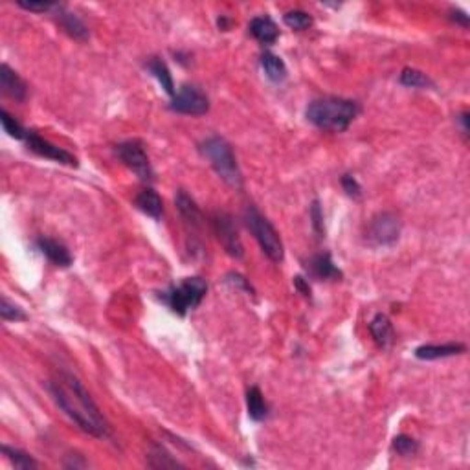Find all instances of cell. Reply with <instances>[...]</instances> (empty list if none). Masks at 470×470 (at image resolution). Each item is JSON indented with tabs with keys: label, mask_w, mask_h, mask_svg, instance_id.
<instances>
[{
	"label": "cell",
	"mask_w": 470,
	"mask_h": 470,
	"mask_svg": "<svg viewBox=\"0 0 470 470\" xmlns=\"http://www.w3.org/2000/svg\"><path fill=\"white\" fill-rule=\"evenodd\" d=\"M58 22L70 37L79 39V41H85V39L89 37V30H86V26L83 24V20L77 19L76 13H70V11H65L59 8Z\"/></svg>",
	"instance_id": "19"
},
{
	"label": "cell",
	"mask_w": 470,
	"mask_h": 470,
	"mask_svg": "<svg viewBox=\"0 0 470 470\" xmlns=\"http://www.w3.org/2000/svg\"><path fill=\"white\" fill-rule=\"evenodd\" d=\"M261 68L265 70L266 77L274 83H281L287 77V67L283 59L270 52H265L261 56Z\"/></svg>",
	"instance_id": "22"
},
{
	"label": "cell",
	"mask_w": 470,
	"mask_h": 470,
	"mask_svg": "<svg viewBox=\"0 0 470 470\" xmlns=\"http://www.w3.org/2000/svg\"><path fill=\"white\" fill-rule=\"evenodd\" d=\"M0 122H2V127H4L6 133L10 134L11 138H15V140H24L26 134H28V131H26V129H24L22 125L8 112V110L4 109L0 110Z\"/></svg>",
	"instance_id": "27"
},
{
	"label": "cell",
	"mask_w": 470,
	"mask_h": 470,
	"mask_svg": "<svg viewBox=\"0 0 470 470\" xmlns=\"http://www.w3.org/2000/svg\"><path fill=\"white\" fill-rule=\"evenodd\" d=\"M169 109L178 115L202 116L209 110V100L204 92L193 85L181 86V91L173 96Z\"/></svg>",
	"instance_id": "9"
},
{
	"label": "cell",
	"mask_w": 470,
	"mask_h": 470,
	"mask_svg": "<svg viewBox=\"0 0 470 470\" xmlns=\"http://www.w3.org/2000/svg\"><path fill=\"white\" fill-rule=\"evenodd\" d=\"M393 450L399 454V456H413V454H417L419 452V443L410 436H397L393 439Z\"/></svg>",
	"instance_id": "29"
},
{
	"label": "cell",
	"mask_w": 470,
	"mask_h": 470,
	"mask_svg": "<svg viewBox=\"0 0 470 470\" xmlns=\"http://www.w3.org/2000/svg\"><path fill=\"white\" fill-rule=\"evenodd\" d=\"M465 344H443V346H421L415 349V356L421 360H437V358H447V356H456L465 353Z\"/></svg>",
	"instance_id": "15"
},
{
	"label": "cell",
	"mask_w": 470,
	"mask_h": 470,
	"mask_svg": "<svg viewBox=\"0 0 470 470\" xmlns=\"http://www.w3.org/2000/svg\"><path fill=\"white\" fill-rule=\"evenodd\" d=\"M248 28H250V34L261 44H266V46L274 44L278 41V37H280V30H278L274 20L270 17H266V15L252 19Z\"/></svg>",
	"instance_id": "14"
},
{
	"label": "cell",
	"mask_w": 470,
	"mask_h": 470,
	"mask_svg": "<svg viewBox=\"0 0 470 470\" xmlns=\"http://www.w3.org/2000/svg\"><path fill=\"white\" fill-rule=\"evenodd\" d=\"M211 228L228 256L235 257V259H241L244 256V248H242L241 237H239L232 215H228L226 211H215L211 215Z\"/></svg>",
	"instance_id": "8"
},
{
	"label": "cell",
	"mask_w": 470,
	"mask_h": 470,
	"mask_svg": "<svg viewBox=\"0 0 470 470\" xmlns=\"http://www.w3.org/2000/svg\"><path fill=\"white\" fill-rule=\"evenodd\" d=\"M307 268L311 270V274L318 280H340L342 278V272L333 263L329 254H320V256H314L309 261Z\"/></svg>",
	"instance_id": "16"
},
{
	"label": "cell",
	"mask_w": 470,
	"mask_h": 470,
	"mask_svg": "<svg viewBox=\"0 0 470 470\" xmlns=\"http://www.w3.org/2000/svg\"><path fill=\"white\" fill-rule=\"evenodd\" d=\"M311 218H313V228L314 232L322 235L323 233V211L320 208L318 200H314L313 206H311Z\"/></svg>",
	"instance_id": "32"
},
{
	"label": "cell",
	"mask_w": 470,
	"mask_h": 470,
	"mask_svg": "<svg viewBox=\"0 0 470 470\" xmlns=\"http://www.w3.org/2000/svg\"><path fill=\"white\" fill-rule=\"evenodd\" d=\"M342 188H344V191H346V193L349 197H353V199H360L362 188H360V184L356 182L355 176L344 175L342 176Z\"/></svg>",
	"instance_id": "31"
},
{
	"label": "cell",
	"mask_w": 470,
	"mask_h": 470,
	"mask_svg": "<svg viewBox=\"0 0 470 470\" xmlns=\"http://www.w3.org/2000/svg\"><path fill=\"white\" fill-rule=\"evenodd\" d=\"M37 247H39V250H41V252H43L44 256H46L48 259L53 263V265L65 266V268H67V266H70L72 261H74V259H72L70 250H68L63 242L56 241V239L41 237L37 241Z\"/></svg>",
	"instance_id": "12"
},
{
	"label": "cell",
	"mask_w": 470,
	"mask_h": 470,
	"mask_svg": "<svg viewBox=\"0 0 470 470\" xmlns=\"http://www.w3.org/2000/svg\"><path fill=\"white\" fill-rule=\"evenodd\" d=\"M360 107L353 100H344V98H322L314 100L307 107V119L311 124L316 125L323 131H333V133H344L353 124V119L358 116Z\"/></svg>",
	"instance_id": "2"
},
{
	"label": "cell",
	"mask_w": 470,
	"mask_h": 470,
	"mask_svg": "<svg viewBox=\"0 0 470 470\" xmlns=\"http://www.w3.org/2000/svg\"><path fill=\"white\" fill-rule=\"evenodd\" d=\"M134 204H136L140 211H143L149 217L157 218V221L162 218V214H164V204H162L160 195L152 188H145L143 191H140L136 199H134Z\"/></svg>",
	"instance_id": "17"
},
{
	"label": "cell",
	"mask_w": 470,
	"mask_h": 470,
	"mask_svg": "<svg viewBox=\"0 0 470 470\" xmlns=\"http://www.w3.org/2000/svg\"><path fill=\"white\" fill-rule=\"evenodd\" d=\"M148 68L149 72H151L152 76L157 77V81L162 85V89L167 92L169 96H175L176 91H175V81H173V76L171 72H169V68H167V65L162 59L158 58H152L151 61L148 63Z\"/></svg>",
	"instance_id": "21"
},
{
	"label": "cell",
	"mask_w": 470,
	"mask_h": 470,
	"mask_svg": "<svg viewBox=\"0 0 470 470\" xmlns=\"http://www.w3.org/2000/svg\"><path fill=\"white\" fill-rule=\"evenodd\" d=\"M202 157L209 160L217 175L224 182L235 190L242 188V175L237 166V158L233 155V149L223 136H209L199 145Z\"/></svg>",
	"instance_id": "3"
},
{
	"label": "cell",
	"mask_w": 470,
	"mask_h": 470,
	"mask_svg": "<svg viewBox=\"0 0 470 470\" xmlns=\"http://www.w3.org/2000/svg\"><path fill=\"white\" fill-rule=\"evenodd\" d=\"M461 124H463V131H465V133H469V115H466V112H463V115H461Z\"/></svg>",
	"instance_id": "35"
},
{
	"label": "cell",
	"mask_w": 470,
	"mask_h": 470,
	"mask_svg": "<svg viewBox=\"0 0 470 470\" xmlns=\"http://www.w3.org/2000/svg\"><path fill=\"white\" fill-rule=\"evenodd\" d=\"M17 4H19L22 10L35 11V13H46V11L59 8V4H56V2H24V0H19Z\"/></svg>",
	"instance_id": "30"
},
{
	"label": "cell",
	"mask_w": 470,
	"mask_h": 470,
	"mask_svg": "<svg viewBox=\"0 0 470 470\" xmlns=\"http://www.w3.org/2000/svg\"><path fill=\"white\" fill-rule=\"evenodd\" d=\"M244 223H247L248 230L252 232L256 241L259 242L263 252L270 257L272 261L280 263L283 261V242H281L280 233L275 232V228L270 224V221L257 211V208L248 206L244 209Z\"/></svg>",
	"instance_id": "4"
},
{
	"label": "cell",
	"mask_w": 470,
	"mask_h": 470,
	"mask_svg": "<svg viewBox=\"0 0 470 470\" xmlns=\"http://www.w3.org/2000/svg\"><path fill=\"white\" fill-rule=\"evenodd\" d=\"M403 223L391 211H382L371 218L367 226V239L377 247H390L393 242L399 241Z\"/></svg>",
	"instance_id": "7"
},
{
	"label": "cell",
	"mask_w": 470,
	"mask_h": 470,
	"mask_svg": "<svg viewBox=\"0 0 470 470\" xmlns=\"http://www.w3.org/2000/svg\"><path fill=\"white\" fill-rule=\"evenodd\" d=\"M148 465L151 469H178V466H184L178 459L169 454L164 447L160 445H155L151 448V452L148 454Z\"/></svg>",
	"instance_id": "23"
},
{
	"label": "cell",
	"mask_w": 470,
	"mask_h": 470,
	"mask_svg": "<svg viewBox=\"0 0 470 470\" xmlns=\"http://www.w3.org/2000/svg\"><path fill=\"white\" fill-rule=\"evenodd\" d=\"M208 292V285L200 278H185L182 283L173 287L166 296V301L169 303L173 313L178 316H185L191 309H197L200 301L204 299Z\"/></svg>",
	"instance_id": "5"
},
{
	"label": "cell",
	"mask_w": 470,
	"mask_h": 470,
	"mask_svg": "<svg viewBox=\"0 0 470 470\" xmlns=\"http://www.w3.org/2000/svg\"><path fill=\"white\" fill-rule=\"evenodd\" d=\"M283 22L289 26V28L296 30V32H303V30H309L313 26V17H311L307 11L301 10H294L285 13L283 17Z\"/></svg>",
	"instance_id": "26"
},
{
	"label": "cell",
	"mask_w": 470,
	"mask_h": 470,
	"mask_svg": "<svg viewBox=\"0 0 470 470\" xmlns=\"http://www.w3.org/2000/svg\"><path fill=\"white\" fill-rule=\"evenodd\" d=\"M247 408L248 415L254 421H265L266 415H268V404H266L265 397H263L261 390L257 386H252L247 391Z\"/></svg>",
	"instance_id": "20"
},
{
	"label": "cell",
	"mask_w": 470,
	"mask_h": 470,
	"mask_svg": "<svg viewBox=\"0 0 470 470\" xmlns=\"http://www.w3.org/2000/svg\"><path fill=\"white\" fill-rule=\"evenodd\" d=\"M370 333L371 337L375 338V342L380 347H388L391 346L395 337L393 325H391L390 318L386 314H377L375 318L370 322Z\"/></svg>",
	"instance_id": "18"
},
{
	"label": "cell",
	"mask_w": 470,
	"mask_h": 470,
	"mask_svg": "<svg viewBox=\"0 0 470 470\" xmlns=\"http://www.w3.org/2000/svg\"><path fill=\"white\" fill-rule=\"evenodd\" d=\"M116 155L125 166L131 169L133 173H136V176L140 181L151 182L155 178V173H152L151 162H149L148 152L143 149V143L138 142V140H127V142H122L116 145Z\"/></svg>",
	"instance_id": "6"
},
{
	"label": "cell",
	"mask_w": 470,
	"mask_h": 470,
	"mask_svg": "<svg viewBox=\"0 0 470 470\" xmlns=\"http://www.w3.org/2000/svg\"><path fill=\"white\" fill-rule=\"evenodd\" d=\"M0 316L6 322H24V320H28L26 313L20 309L19 305L11 303L10 299L2 296V303H0Z\"/></svg>",
	"instance_id": "28"
},
{
	"label": "cell",
	"mask_w": 470,
	"mask_h": 470,
	"mask_svg": "<svg viewBox=\"0 0 470 470\" xmlns=\"http://www.w3.org/2000/svg\"><path fill=\"white\" fill-rule=\"evenodd\" d=\"M294 285H296V289H298L299 292H301V294L311 296L309 283H307V281H305L303 278H301V275H296V278H294Z\"/></svg>",
	"instance_id": "34"
},
{
	"label": "cell",
	"mask_w": 470,
	"mask_h": 470,
	"mask_svg": "<svg viewBox=\"0 0 470 470\" xmlns=\"http://www.w3.org/2000/svg\"><path fill=\"white\" fill-rule=\"evenodd\" d=\"M48 390L53 400L68 417L83 430L94 437L109 436V423L101 415L100 408L92 400L91 393L81 384V380L72 373H58L50 382Z\"/></svg>",
	"instance_id": "1"
},
{
	"label": "cell",
	"mask_w": 470,
	"mask_h": 470,
	"mask_svg": "<svg viewBox=\"0 0 470 470\" xmlns=\"http://www.w3.org/2000/svg\"><path fill=\"white\" fill-rule=\"evenodd\" d=\"M0 91L15 101H24L28 96V86L22 81V77L15 70H11L8 65L0 67Z\"/></svg>",
	"instance_id": "11"
},
{
	"label": "cell",
	"mask_w": 470,
	"mask_h": 470,
	"mask_svg": "<svg viewBox=\"0 0 470 470\" xmlns=\"http://www.w3.org/2000/svg\"><path fill=\"white\" fill-rule=\"evenodd\" d=\"M226 281H228L230 285L241 287V289H244V290H247V292L254 294V289H252V287H250V283H248V281L244 280V278H242L241 274H228Z\"/></svg>",
	"instance_id": "33"
},
{
	"label": "cell",
	"mask_w": 470,
	"mask_h": 470,
	"mask_svg": "<svg viewBox=\"0 0 470 470\" xmlns=\"http://www.w3.org/2000/svg\"><path fill=\"white\" fill-rule=\"evenodd\" d=\"M400 83L404 86H412V89H426V86H433L432 79L424 74V72L417 70V68H404L400 72Z\"/></svg>",
	"instance_id": "25"
},
{
	"label": "cell",
	"mask_w": 470,
	"mask_h": 470,
	"mask_svg": "<svg viewBox=\"0 0 470 470\" xmlns=\"http://www.w3.org/2000/svg\"><path fill=\"white\" fill-rule=\"evenodd\" d=\"M2 452H4V456L11 461V465L15 469L20 470H35L39 469V463L34 459V457L26 454V452L19 450V448H11V447H2Z\"/></svg>",
	"instance_id": "24"
},
{
	"label": "cell",
	"mask_w": 470,
	"mask_h": 470,
	"mask_svg": "<svg viewBox=\"0 0 470 470\" xmlns=\"http://www.w3.org/2000/svg\"><path fill=\"white\" fill-rule=\"evenodd\" d=\"M24 142L28 145L30 151H34L35 155L44 158H50L53 162H59V164H65V166H77V158L72 155V152L65 151L63 148H58V145H53L48 140L39 136L37 133L34 131H28L26 138H24Z\"/></svg>",
	"instance_id": "10"
},
{
	"label": "cell",
	"mask_w": 470,
	"mask_h": 470,
	"mask_svg": "<svg viewBox=\"0 0 470 470\" xmlns=\"http://www.w3.org/2000/svg\"><path fill=\"white\" fill-rule=\"evenodd\" d=\"M175 204L178 211H181L182 218L185 221V224L191 230H200V226H202V214H200L199 206L195 204V200L191 199L185 191L181 190L175 197Z\"/></svg>",
	"instance_id": "13"
}]
</instances>
